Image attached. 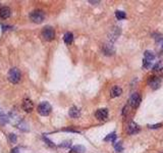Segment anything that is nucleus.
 Returning a JSON list of instances; mask_svg holds the SVG:
<instances>
[{
	"label": "nucleus",
	"instance_id": "nucleus-17",
	"mask_svg": "<svg viewBox=\"0 0 163 153\" xmlns=\"http://www.w3.org/2000/svg\"><path fill=\"white\" fill-rule=\"evenodd\" d=\"M16 126H17L16 128H18V129L22 130V131H24V132H26V131H29L28 125H27L26 123H18Z\"/></svg>",
	"mask_w": 163,
	"mask_h": 153
},
{
	"label": "nucleus",
	"instance_id": "nucleus-15",
	"mask_svg": "<svg viewBox=\"0 0 163 153\" xmlns=\"http://www.w3.org/2000/svg\"><path fill=\"white\" fill-rule=\"evenodd\" d=\"M71 151H73V153H85V151H86V148L82 145H76V146H73V147Z\"/></svg>",
	"mask_w": 163,
	"mask_h": 153
},
{
	"label": "nucleus",
	"instance_id": "nucleus-18",
	"mask_svg": "<svg viewBox=\"0 0 163 153\" xmlns=\"http://www.w3.org/2000/svg\"><path fill=\"white\" fill-rule=\"evenodd\" d=\"M115 139H116V134L115 133H111V134H109L108 136H107L106 138H105V141H115Z\"/></svg>",
	"mask_w": 163,
	"mask_h": 153
},
{
	"label": "nucleus",
	"instance_id": "nucleus-24",
	"mask_svg": "<svg viewBox=\"0 0 163 153\" xmlns=\"http://www.w3.org/2000/svg\"><path fill=\"white\" fill-rule=\"evenodd\" d=\"M161 127V124H157V125H150L149 128L150 129H157V128Z\"/></svg>",
	"mask_w": 163,
	"mask_h": 153
},
{
	"label": "nucleus",
	"instance_id": "nucleus-27",
	"mask_svg": "<svg viewBox=\"0 0 163 153\" xmlns=\"http://www.w3.org/2000/svg\"><path fill=\"white\" fill-rule=\"evenodd\" d=\"M99 1H90V3H98Z\"/></svg>",
	"mask_w": 163,
	"mask_h": 153
},
{
	"label": "nucleus",
	"instance_id": "nucleus-8",
	"mask_svg": "<svg viewBox=\"0 0 163 153\" xmlns=\"http://www.w3.org/2000/svg\"><path fill=\"white\" fill-rule=\"evenodd\" d=\"M95 117H96L98 119L103 121V119H105L107 117H108V110H107L106 108L98 109V110L96 111V113H95Z\"/></svg>",
	"mask_w": 163,
	"mask_h": 153
},
{
	"label": "nucleus",
	"instance_id": "nucleus-6",
	"mask_svg": "<svg viewBox=\"0 0 163 153\" xmlns=\"http://www.w3.org/2000/svg\"><path fill=\"white\" fill-rule=\"evenodd\" d=\"M141 100L142 98L139 93H134L131 96V98H129V105L132 107H134V108H137L140 105V103H141Z\"/></svg>",
	"mask_w": 163,
	"mask_h": 153
},
{
	"label": "nucleus",
	"instance_id": "nucleus-10",
	"mask_svg": "<svg viewBox=\"0 0 163 153\" xmlns=\"http://www.w3.org/2000/svg\"><path fill=\"white\" fill-rule=\"evenodd\" d=\"M121 93H122V89L118 86H114L110 91V96L112 97V98H114V97H118L121 95Z\"/></svg>",
	"mask_w": 163,
	"mask_h": 153
},
{
	"label": "nucleus",
	"instance_id": "nucleus-16",
	"mask_svg": "<svg viewBox=\"0 0 163 153\" xmlns=\"http://www.w3.org/2000/svg\"><path fill=\"white\" fill-rule=\"evenodd\" d=\"M115 15H116L117 20H123V18H127V14L125 11H121V10H117L115 11Z\"/></svg>",
	"mask_w": 163,
	"mask_h": 153
},
{
	"label": "nucleus",
	"instance_id": "nucleus-28",
	"mask_svg": "<svg viewBox=\"0 0 163 153\" xmlns=\"http://www.w3.org/2000/svg\"><path fill=\"white\" fill-rule=\"evenodd\" d=\"M162 49H163V48H162Z\"/></svg>",
	"mask_w": 163,
	"mask_h": 153
},
{
	"label": "nucleus",
	"instance_id": "nucleus-25",
	"mask_svg": "<svg viewBox=\"0 0 163 153\" xmlns=\"http://www.w3.org/2000/svg\"><path fill=\"white\" fill-rule=\"evenodd\" d=\"M10 153H20V149L15 147V148H13L11 151H10Z\"/></svg>",
	"mask_w": 163,
	"mask_h": 153
},
{
	"label": "nucleus",
	"instance_id": "nucleus-4",
	"mask_svg": "<svg viewBox=\"0 0 163 153\" xmlns=\"http://www.w3.org/2000/svg\"><path fill=\"white\" fill-rule=\"evenodd\" d=\"M42 36L46 41H52L55 37V32L51 27H45L42 31Z\"/></svg>",
	"mask_w": 163,
	"mask_h": 153
},
{
	"label": "nucleus",
	"instance_id": "nucleus-2",
	"mask_svg": "<svg viewBox=\"0 0 163 153\" xmlns=\"http://www.w3.org/2000/svg\"><path fill=\"white\" fill-rule=\"evenodd\" d=\"M37 110H38L39 114L43 115V117H47V115L50 114L51 110H52V107H51L50 103L49 102H41L40 104L37 107Z\"/></svg>",
	"mask_w": 163,
	"mask_h": 153
},
{
	"label": "nucleus",
	"instance_id": "nucleus-22",
	"mask_svg": "<svg viewBox=\"0 0 163 153\" xmlns=\"http://www.w3.org/2000/svg\"><path fill=\"white\" fill-rule=\"evenodd\" d=\"M71 145V141H64L62 144H60V147H69Z\"/></svg>",
	"mask_w": 163,
	"mask_h": 153
},
{
	"label": "nucleus",
	"instance_id": "nucleus-21",
	"mask_svg": "<svg viewBox=\"0 0 163 153\" xmlns=\"http://www.w3.org/2000/svg\"><path fill=\"white\" fill-rule=\"evenodd\" d=\"M8 139H9L10 143H16V135L15 134H9Z\"/></svg>",
	"mask_w": 163,
	"mask_h": 153
},
{
	"label": "nucleus",
	"instance_id": "nucleus-9",
	"mask_svg": "<svg viewBox=\"0 0 163 153\" xmlns=\"http://www.w3.org/2000/svg\"><path fill=\"white\" fill-rule=\"evenodd\" d=\"M140 131V127L134 121H131L129 125L127 126V133L131 134V135H134V134L138 133Z\"/></svg>",
	"mask_w": 163,
	"mask_h": 153
},
{
	"label": "nucleus",
	"instance_id": "nucleus-11",
	"mask_svg": "<svg viewBox=\"0 0 163 153\" xmlns=\"http://www.w3.org/2000/svg\"><path fill=\"white\" fill-rule=\"evenodd\" d=\"M11 14V11H10V8L8 7H2L0 9V18H8Z\"/></svg>",
	"mask_w": 163,
	"mask_h": 153
},
{
	"label": "nucleus",
	"instance_id": "nucleus-19",
	"mask_svg": "<svg viewBox=\"0 0 163 153\" xmlns=\"http://www.w3.org/2000/svg\"><path fill=\"white\" fill-rule=\"evenodd\" d=\"M114 148H115V150H116L117 152L122 151L123 147H122V144H121V142H116V143H114Z\"/></svg>",
	"mask_w": 163,
	"mask_h": 153
},
{
	"label": "nucleus",
	"instance_id": "nucleus-23",
	"mask_svg": "<svg viewBox=\"0 0 163 153\" xmlns=\"http://www.w3.org/2000/svg\"><path fill=\"white\" fill-rule=\"evenodd\" d=\"M43 139H44V141L46 142V143L48 144L49 146H52V147H54V146H55L54 144H53V142H52V141H50V140H49V139H47L46 137H44V138H43Z\"/></svg>",
	"mask_w": 163,
	"mask_h": 153
},
{
	"label": "nucleus",
	"instance_id": "nucleus-3",
	"mask_svg": "<svg viewBox=\"0 0 163 153\" xmlns=\"http://www.w3.org/2000/svg\"><path fill=\"white\" fill-rule=\"evenodd\" d=\"M30 18L33 22H36V24H41V22L44 20L45 14L42 10H34L30 13Z\"/></svg>",
	"mask_w": 163,
	"mask_h": 153
},
{
	"label": "nucleus",
	"instance_id": "nucleus-7",
	"mask_svg": "<svg viewBox=\"0 0 163 153\" xmlns=\"http://www.w3.org/2000/svg\"><path fill=\"white\" fill-rule=\"evenodd\" d=\"M22 107L26 112H31V111L34 109V103H33L30 99H24Z\"/></svg>",
	"mask_w": 163,
	"mask_h": 153
},
{
	"label": "nucleus",
	"instance_id": "nucleus-1",
	"mask_svg": "<svg viewBox=\"0 0 163 153\" xmlns=\"http://www.w3.org/2000/svg\"><path fill=\"white\" fill-rule=\"evenodd\" d=\"M20 78H22V74H20V71L17 67H12V69L8 72V80H9V82H11L12 84H17L20 81Z\"/></svg>",
	"mask_w": 163,
	"mask_h": 153
},
{
	"label": "nucleus",
	"instance_id": "nucleus-5",
	"mask_svg": "<svg viewBox=\"0 0 163 153\" xmlns=\"http://www.w3.org/2000/svg\"><path fill=\"white\" fill-rule=\"evenodd\" d=\"M147 84L149 85L153 90H157V89L160 87V85H161V81H160V79L158 78V76H149V79H148Z\"/></svg>",
	"mask_w": 163,
	"mask_h": 153
},
{
	"label": "nucleus",
	"instance_id": "nucleus-13",
	"mask_svg": "<svg viewBox=\"0 0 163 153\" xmlns=\"http://www.w3.org/2000/svg\"><path fill=\"white\" fill-rule=\"evenodd\" d=\"M69 117H73V119H77V117H80V110L75 106L71 107V108L69 109Z\"/></svg>",
	"mask_w": 163,
	"mask_h": 153
},
{
	"label": "nucleus",
	"instance_id": "nucleus-26",
	"mask_svg": "<svg viewBox=\"0 0 163 153\" xmlns=\"http://www.w3.org/2000/svg\"><path fill=\"white\" fill-rule=\"evenodd\" d=\"M159 74H160V76H163V67H160V69H159Z\"/></svg>",
	"mask_w": 163,
	"mask_h": 153
},
{
	"label": "nucleus",
	"instance_id": "nucleus-20",
	"mask_svg": "<svg viewBox=\"0 0 163 153\" xmlns=\"http://www.w3.org/2000/svg\"><path fill=\"white\" fill-rule=\"evenodd\" d=\"M143 67L144 69H150V67H152V62L144 58L143 59Z\"/></svg>",
	"mask_w": 163,
	"mask_h": 153
},
{
	"label": "nucleus",
	"instance_id": "nucleus-14",
	"mask_svg": "<svg viewBox=\"0 0 163 153\" xmlns=\"http://www.w3.org/2000/svg\"><path fill=\"white\" fill-rule=\"evenodd\" d=\"M144 56H145V59L151 61V62H152V60H154V58H155V54H154V52H152V51H150V50L145 51Z\"/></svg>",
	"mask_w": 163,
	"mask_h": 153
},
{
	"label": "nucleus",
	"instance_id": "nucleus-12",
	"mask_svg": "<svg viewBox=\"0 0 163 153\" xmlns=\"http://www.w3.org/2000/svg\"><path fill=\"white\" fill-rule=\"evenodd\" d=\"M63 40H64L65 44L71 45V43H73V35L71 34V33H69V32L65 33L64 37H63Z\"/></svg>",
	"mask_w": 163,
	"mask_h": 153
}]
</instances>
